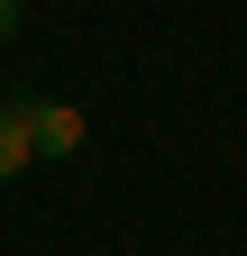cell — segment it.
<instances>
[{
  "label": "cell",
  "mask_w": 247,
  "mask_h": 256,
  "mask_svg": "<svg viewBox=\"0 0 247 256\" xmlns=\"http://www.w3.org/2000/svg\"><path fill=\"white\" fill-rule=\"evenodd\" d=\"M28 138H37L46 165H64V156L82 146V110L74 101H28Z\"/></svg>",
  "instance_id": "cell-1"
},
{
  "label": "cell",
  "mask_w": 247,
  "mask_h": 256,
  "mask_svg": "<svg viewBox=\"0 0 247 256\" xmlns=\"http://www.w3.org/2000/svg\"><path fill=\"white\" fill-rule=\"evenodd\" d=\"M37 165V138H28V101H0V183Z\"/></svg>",
  "instance_id": "cell-2"
},
{
  "label": "cell",
  "mask_w": 247,
  "mask_h": 256,
  "mask_svg": "<svg viewBox=\"0 0 247 256\" xmlns=\"http://www.w3.org/2000/svg\"><path fill=\"white\" fill-rule=\"evenodd\" d=\"M18 37V0H0V46H10Z\"/></svg>",
  "instance_id": "cell-3"
}]
</instances>
